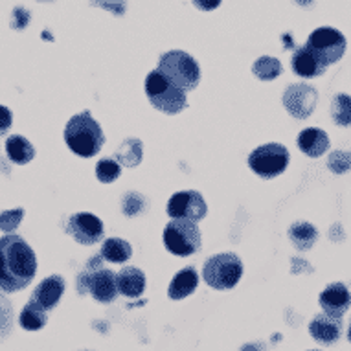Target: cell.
<instances>
[{
	"label": "cell",
	"instance_id": "6da1fadb",
	"mask_svg": "<svg viewBox=\"0 0 351 351\" xmlns=\"http://www.w3.org/2000/svg\"><path fill=\"white\" fill-rule=\"evenodd\" d=\"M37 272L34 248L17 234L0 237V291L17 293L28 287Z\"/></svg>",
	"mask_w": 351,
	"mask_h": 351
},
{
	"label": "cell",
	"instance_id": "7a4b0ae2",
	"mask_svg": "<svg viewBox=\"0 0 351 351\" xmlns=\"http://www.w3.org/2000/svg\"><path fill=\"white\" fill-rule=\"evenodd\" d=\"M64 142L70 151L83 158L96 156L105 144V134L99 123L93 118V114L85 110L80 114L72 116L64 127Z\"/></svg>",
	"mask_w": 351,
	"mask_h": 351
},
{
	"label": "cell",
	"instance_id": "3957f363",
	"mask_svg": "<svg viewBox=\"0 0 351 351\" xmlns=\"http://www.w3.org/2000/svg\"><path fill=\"white\" fill-rule=\"evenodd\" d=\"M158 72H160L167 81L179 86L182 90H193L199 81H201V69L190 53L182 50H169L162 53L158 59Z\"/></svg>",
	"mask_w": 351,
	"mask_h": 351
},
{
	"label": "cell",
	"instance_id": "277c9868",
	"mask_svg": "<svg viewBox=\"0 0 351 351\" xmlns=\"http://www.w3.org/2000/svg\"><path fill=\"white\" fill-rule=\"evenodd\" d=\"M145 94L151 105L166 114H179L188 105L184 90L167 81L158 70H153L145 77Z\"/></svg>",
	"mask_w": 351,
	"mask_h": 351
},
{
	"label": "cell",
	"instance_id": "5b68a950",
	"mask_svg": "<svg viewBox=\"0 0 351 351\" xmlns=\"http://www.w3.org/2000/svg\"><path fill=\"white\" fill-rule=\"evenodd\" d=\"M243 276V263L236 254H217L204 263L202 278L212 289L228 291L239 283Z\"/></svg>",
	"mask_w": 351,
	"mask_h": 351
},
{
	"label": "cell",
	"instance_id": "8992f818",
	"mask_svg": "<svg viewBox=\"0 0 351 351\" xmlns=\"http://www.w3.org/2000/svg\"><path fill=\"white\" fill-rule=\"evenodd\" d=\"M164 245L175 256H191L201 248V230L193 221L173 219L164 228Z\"/></svg>",
	"mask_w": 351,
	"mask_h": 351
},
{
	"label": "cell",
	"instance_id": "52a82bcc",
	"mask_svg": "<svg viewBox=\"0 0 351 351\" xmlns=\"http://www.w3.org/2000/svg\"><path fill=\"white\" fill-rule=\"evenodd\" d=\"M305 48L315 56V58L324 64L337 63L346 52V37L340 34L339 29L331 26H322L317 28L309 35V39L305 43Z\"/></svg>",
	"mask_w": 351,
	"mask_h": 351
},
{
	"label": "cell",
	"instance_id": "ba28073f",
	"mask_svg": "<svg viewBox=\"0 0 351 351\" xmlns=\"http://www.w3.org/2000/svg\"><path fill=\"white\" fill-rule=\"evenodd\" d=\"M248 166L261 179H274L289 166V151L282 144L259 145L248 156Z\"/></svg>",
	"mask_w": 351,
	"mask_h": 351
},
{
	"label": "cell",
	"instance_id": "9c48e42d",
	"mask_svg": "<svg viewBox=\"0 0 351 351\" xmlns=\"http://www.w3.org/2000/svg\"><path fill=\"white\" fill-rule=\"evenodd\" d=\"M77 289L81 294H93V298L99 304H110V302H114L116 294H118L116 274L104 267H99V269L86 267V271L81 272L77 278Z\"/></svg>",
	"mask_w": 351,
	"mask_h": 351
},
{
	"label": "cell",
	"instance_id": "30bf717a",
	"mask_svg": "<svg viewBox=\"0 0 351 351\" xmlns=\"http://www.w3.org/2000/svg\"><path fill=\"white\" fill-rule=\"evenodd\" d=\"M208 206L202 195L195 190L179 191L167 202V215L173 219H188L193 223H199L206 217Z\"/></svg>",
	"mask_w": 351,
	"mask_h": 351
},
{
	"label": "cell",
	"instance_id": "8fae6325",
	"mask_svg": "<svg viewBox=\"0 0 351 351\" xmlns=\"http://www.w3.org/2000/svg\"><path fill=\"white\" fill-rule=\"evenodd\" d=\"M318 101V93L313 86L305 83H296L289 85L285 94H283V105L289 110V114H293L298 120H305L315 112Z\"/></svg>",
	"mask_w": 351,
	"mask_h": 351
},
{
	"label": "cell",
	"instance_id": "7c38bea8",
	"mask_svg": "<svg viewBox=\"0 0 351 351\" xmlns=\"http://www.w3.org/2000/svg\"><path fill=\"white\" fill-rule=\"evenodd\" d=\"M66 230L81 245H94L104 239V223L94 213H75L69 221Z\"/></svg>",
	"mask_w": 351,
	"mask_h": 351
},
{
	"label": "cell",
	"instance_id": "4fadbf2b",
	"mask_svg": "<svg viewBox=\"0 0 351 351\" xmlns=\"http://www.w3.org/2000/svg\"><path fill=\"white\" fill-rule=\"evenodd\" d=\"M322 309L326 311L328 317L342 318L344 313L350 309L351 305V294L344 283H331L324 289L318 298Z\"/></svg>",
	"mask_w": 351,
	"mask_h": 351
},
{
	"label": "cell",
	"instance_id": "5bb4252c",
	"mask_svg": "<svg viewBox=\"0 0 351 351\" xmlns=\"http://www.w3.org/2000/svg\"><path fill=\"white\" fill-rule=\"evenodd\" d=\"M64 280L58 274H53L50 278H45L43 282L35 287L34 294H32V302L37 304L40 309H45V311H50L53 309L56 305L59 304V300L63 296L64 293Z\"/></svg>",
	"mask_w": 351,
	"mask_h": 351
},
{
	"label": "cell",
	"instance_id": "9a60e30c",
	"mask_svg": "<svg viewBox=\"0 0 351 351\" xmlns=\"http://www.w3.org/2000/svg\"><path fill=\"white\" fill-rule=\"evenodd\" d=\"M309 333L320 344L331 346L342 335V320L328 317V315H317L313 318V322L309 324Z\"/></svg>",
	"mask_w": 351,
	"mask_h": 351
},
{
	"label": "cell",
	"instance_id": "2e32d148",
	"mask_svg": "<svg viewBox=\"0 0 351 351\" xmlns=\"http://www.w3.org/2000/svg\"><path fill=\"white\" fill-rule=\"evenodd\" d=\"M298 147L307 156L318 158L329 149V136L318 127H307L298 134Z\"/></svg>",
	"mask_w": 351,
	"mask_h": 351
},
{
	"label": "cell",
	"instance_id": "e0dca14e",
	"mask_svg": "<svg viewBox=\"0 0 351 351\" xmlns=\"http://www.w3.org/2000/svg\"><path fill=\"white\" fill-rule=\"evenodd\" d=\"M116 285L127 298H138L145 289V274L136 267H125L116 274Z\"/></svg>",
	"mask_w": 351,
	"mask_h": 351
},
{
	"label": "cell",
	"instance_id": "ac0fdd59",
	"mask_svg": "<svg viewBox=\"0 0 351 351\" xmlns=\"http://www.w3.org/2000/svg\"><path fill=\"white\" fill-rule=\"evenodd\" d=\"M197 285H199V274L193 267H186L173 276L167 294L171 300H182L195 293Z\"/></svg>",
	"mask_w": 351,
	"mask_h": 351
},
{
	"label": "cell",
	"instance_id": "d6986e66",
	"mask_svg": "<svg viewBox=\"0 0 351 351\" xmlns=\"http://www.w3.org/2000/svg\"><path fill=\"white\" fill-rule=\"evenodd\" d=\"M291 64H293L294 74L302 75V77H318L326 72V66L305 47L294 50Z\"/></svg>",
	"mask_w": 351,
	"mask_h": 351
},
{
	"label": "cell",
	"instance_id": "ffe728a7",
	"mask_svg": "<svg viewBox=\"0 0 351 351\" xmlns=\"http://www.w3.org/2000/svg\"><path fill=\"white\" fill-rule=\"evenodd\" d=\"M6 153L10 156V160L23 166V164H28V162L34 160L35 147L21 134H13L6 142Z\"/></svg>",
	"mask_w": 351,
	"mask_h": 351
},
{
	"label": "cell",
	"instance_id": "44dd1931",
	"mask_svg": "<svg viewBox=\"0 0 351 351\" xmlns=\"http://www.w3.org/2000/svg\"><path fill=\"white\" fill-rule=\"evenodd\" d=\"M99 256L107 259V261H110V263H125L133 256V248H131L129 243L123 241V239L110 237V239H107L104 243Z\"/></svg>",
	"mask_w": 351,
	"mask_h": 351
},
{
	"label": "cell",
	"instance_id": "7402d4cb",
	"mask_svg": "<svg viewBox=\"0 0 351 351\" xmlns=\"http://www.w3.org/2000/svg\"><path fill=\"white\" fill-rule=\"evenodd\" d=\"M318 232L317 228L309 223H304V221H300V223H294L291 228H289V239L293 241V245L298 250H309L313 248V245L317 243Z\"/></svg>",
	"mask_w": 351,
	"mask_h": 351
},
{
	"label": "cell",
	"instance_id": "603a6c76",
	"mask_svg": "<svg viewBox=\"0 0 351 351\" xmlns=\"http://www.w3.org/2000/svg\"><path fill=\"white\" fill-rule=\"evenodd\" d=\"M142 155H144L142 142L138 138H127L116 151V160L120 166L134 167L142 162Z\"/></svg>",
	"mask_w": 351,
	"mask_h": 351
},
{
	"label": "cell",
	"instance_id": "cb8c5ba5",
	"mask_svg": "<svg viewBox=\"0 0 351 351\" xmlns=\"http://www.w3.org/2000/svg\"><path fill=\"white\" fill-rule=\"evenodd\" d=\"M19 322H21V326H23L26 331H39V329L45 328L48 322L47 311L40 309L39 305L34 304V302L29 300L28 304H26V307L21 311Z\"/></svg>",
	"mask_w": 351,
	"mask_h": 351
},
{
	"label": "cell",
	"instance_id": "d4e9b609",
	"mask_svg": "<svg viewBox=\"0 0 351 351\" xmlns=\"http://www.w3.org/2000/svg\"><path fill=\"white\" fill-rule=\"evenodd\" d=\"M252 72L256 77H259L261 81H272L276 80L278 75L283 72L282 63L278 61L276 58H271V56H263L259 58L252 66Z\"/></svg>",
	"mask_w": 351,
	"mask_h": 351
},
{
	"label": "cell",
	"instance_id": "484cf974",
	"mask_svg": "<svg viewBox=\"0 0 351 351\" xmlns=\"http://www.w3.org/2000/svg\"><path fill=\"white\" fill-rule=\"evenodd\" d=\"M331 116L337 125L351 127V96L337 94L331 104Z\"/></svg>",
	"mask_w": 351,
	"mask_h": 351
},
{
	"label": "cell",
	"instance_id": "4316f807",
	"mask_svg": "<svg viewBox=\"0 0 351 351\" xmlns=\"http://www.w3.org/2000/svg\"><path fill=\"white\" fill-rule=\"evenodd\" d=\"M121 210L129 217H134V215H140L147 210V201H145L144 195H140L136 191H129L121 201Z\"/></svg>",
	"mask_w": 351,
	"mask_h": 351
},
{
	"label": "cell",
	"instance_id": "83f0119b",
	"mask_svg": "<svg viewBox=\"0 0 351 351\" xmlns=\"http://www.w3.org/2000/svg\"><path fill=\"white\" fill-rule=\"evenodd\" d=\"M96 175H98L99 182L110 184V182H114V180L121 175V167L120 164L116 160H112V158H104V160H99L98 166H96Z\"/></svg>",
	"mask_w": 351,
	"mask_h": 351
},
{
	"label": "cell",
	"instance_id": "f1b7e54d",
	"mask_svg": "<svg viewBox=\"0 0 351 351\" xmlns=\"http://www.w3.org/2000/svg\"><path fill=\"white\" fill-rule=\"evenodd\" d=\"M328 167L337 175L350 171L351 169V149L350 151H335L328 158Z\"/></svg>",
	"mask_w": 351,
	"mask_h": 351
},
{
	"label": "cell",
	"instance_id": "f546056e",
	"mask_svg": "<svg viewBox=\"0 0 351 351\" xmlns=\"http://www.w3.org/2000/svg\"><path fill=\"white\" fill-rule=\"evenodd\" d=\"M24 217L23 208H17V210H8V212L0 213V230L2 232H15L17 226L21 225V221Z\"/></svg>",
	"mask_w": 351,
	"mask_h": 351
},
{
	"label": "cell",
	"instance_id": "4dcf8cb0",
	"mask_svg": "<svg viewBox=\"0 0 351 351\" xmlns=\"http://www.w3.org/2000/svg\"><path fill=\"white\" fill-rule=\"evenodd\" d=\"M12 329V304L0 296V339H4Z\"/></svg>",
	"mask_w": 351,
	"mask_h": 351
},
{
	"label": "cell",
	"instance_id": "1f68e13d",
	"mask_svg": "<svg viewBox=\"0 0 351 351\" xmlns=\"http://www.w3.org/2000/svg\"><path fill=\"white\" fill-rule=\"evenodd\" d=\"M93 6L104 8L107 12H110L112 15H123L127 10L125 0H90Z\"/></svg>",
	"mask_w": 351,
	"mask_h": 351
},
{
	"label": "cell",
	"instance_id": "d6a6232c",
	"mask_svg": "<svg viewBox=\"0 0 351 351\" xmlns=\"http://www.w3.org/2000/svg\"><path fill=\"white\" fill-rule=\"evenodd\" d=\"M32 21L29 13L24 10V8H15L12 15V28L13 29H24L28 26V23Z\"/></svg>",
	"mask_w": 351,
	"mask_h": 351
},
{
	"label": "cell",
	"instance_id": "836d02e7",
	"mask_svg": "<svg viewBox=\"0 0 351 351\" xmlns=\"http://www.w3.org/2000/svg\"><path fill=\"white\" fill-rule=\"evenodd\" d=\"M12 123H13L12 110L8 109V107H4V105H0V136L10 131Z\"/></svg>",
	"mask_w": 351,
	"mask_h": 351
},
{
	"label": "cell",
	"instance_id": "e575fe53",
	"mask_svg": "<svg viewBox=\"0 0 351 351\" xmlns=\"http://www.w3.org/2000/svg\"><path fill=\"white\" fill-rule=\"evenodd\" d=\"M191 2L201 12H212V10L219 8V4H221V0H191Z\"/></svg>",
	"mask_w": 351,
	"mask_h": 351
},
{
	"label": "cell",
	"instance_id": "d590c367",
	"mask_svg": "<svg viewBox=\"0 0 351 351\" xmlns=\"http://www.w3.org/2000/svg\"><path fill=\"white\" fill-rule=\"evenodd\" d=\"M293 267H291V272L293 274H300V272H313V267H309V263L305 261V259L300 258H293Z\"/></svg>",
	"mask_w": 351,
	"mask_h": 351
},
{
	"label": "cell",
	"instance_id": "8d00e7d4",
	"mask_svg": "<svg viewBox=\"0 0 351 351\" xmlns=\"http://www.w3.org/2000/svg\"><path fill=\"white\" fill-rule=\"evenodd\" d=\"M348 340L351 342V322H350V329H348Z\"/></svg>",
	"mask_w": 351,
	"mask_h": 351
},
{
	"label": "cell",
	"instance_id": "74e56055",
	"mask_svg": "<svg viewBox=\"0 0 351 351\" xmlns=\"http://www.w3.org/2000/svg\"><path fill=\"white\" fill-rule=\"evenodd\" d=\"M39 2H53V0H39Z\"/></svg>",
	"mask_w": 351,
	"mask_h": 351
},
{
	"label": "cell",
	"instance_id": "f35d334b",
	"mask_svg": "<svg viewBox=\"0 0 351 351\" xmlns=\"http://www.w3.org/2000/svg\"><path fill=\"white\" fill-rule=\"evenodd\" d=\"M313 351H315V350H313Z\"/></svg>",
	"mask_w": 351,
	"mask_h": 351
}]
</instances>
